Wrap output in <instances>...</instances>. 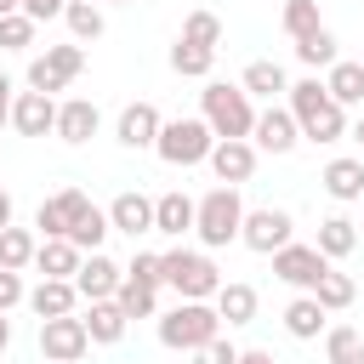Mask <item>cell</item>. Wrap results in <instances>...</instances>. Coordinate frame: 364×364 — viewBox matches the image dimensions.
I'll use <instances>...</instances> for the list:
<instances>
[{"label": "cell", "mask_w": 364, "mask_h": 364, "mask_svg": "<svg viewBox=\"0 0 364 364\" xmlns=\"http://www.w3.org/2000/svg\"><path fill=\"white\" fill-rule=\"evenodd\" d=\"M250 97H279V91H290V80H284V68L279 63H267V57H256L250 68H245V80H239Z\"/></svg>", "instance_id": "obj_32"}, {"label": "cell", "mask_w": 364, "mask_h": 364, "mask_svg": "<svg viewBox=\"0 0 364 364\" xmlns=\"http://www.w3.org/2000/svg\"><path fill=\"white\" fill-rule=\"evenodd\" d=\"M290 233H296L290 210H279V205H262V210H245L239 245H250L256 256H273V250H284V245H290Z\"/></svg>", "instance_id": "obj_9"}, {"label": "cell", "mask_w": 364, "mask_h": 364, "mask_svg": "<svg viewBox=\"0 0 364 364\" xmlns=\"http://www.w3.org/2000/svg\"><path fill=\"white\" fill-rule=\"evenodd\" d=\"M80 262H85V256H80L68 239H40V250H34V267H40L46 279H74Z\"/></svg>", "instance_id": "obj_21"}, {"label": "cell", "mask_w": 364, "mask_h": 364, "mask_svg": "<svg viewBox=\"0 0 364 364\" xmlns=\"http://www.w3.org/2000/svg\"><path fill=\"white\" fill-rule=\"evenodd\" d=\"M119 284H125V267H119V262H108L102 250H91V256L80 262V273H74V290H80L85 301H114V296H119Z\"/></svg>", "instance_id": "obj_12"}, {"label": "cell", "mask_w": 364, "mask_h": 364, "mask_svg": "<svg viewBox=\"0 0 364 364\" xmlns=\"http://www.w3.org/2000/svg\"><path fill=\"white\" fill-rule=\"evenodd\" d=\"M11 347V324H6V313H0V353Z\"/></svg>", "instance_id": "obj_47"}, {"label": "cell", "mask_w": 364, "mask_h": 364, "mask_svg": "<svg viewBox=\"0 0 364 364\" xmlns=\"http://www.w3.org/2000/svg\"><path fill=\"white\" fill-rule=\"evenodd\" d=\"M125 307L119 301H91V313H85V330H91V347H114L119 336H125Z\"/></svg>", "instance_id": "obj_22"}, {"label": "cell", "mask_w": 364, "mask_h": 364, "mask_svg": "<svg viewBox=\"0 0 364 364\" xmlns=\"http://www.w3.org/2000/svg\"><path fill=\"white\" fill-rule=\"evenodd\" d=\"M159 273H165V284H171V290H176L182 301H210V296H216V290L228 284V279L216 273V262H210L205 250H182V245L159 256Z\"/></svg>", "instance_id": "obj_4"}, {"label": "cell", "mask_w": 364, "mask_h": 364, "mask_svg": "<svg viewBox=\"0 0 364 364\" xmlns=\"http://www.w3.org/2000/svg\"><path fill=\"white\" fill-rule=\"evenodd\" d=\"M159 131H165V119H159V108H154V102H131V108L119 114V125H114L119 148H154V142H159Z\"/></svg>", "instance_id": "obj_14"}, {"label": "cell", "mask_w": 364, "mask_h": 364, "mask_svg": "<svg viewBox=\"0 0 364 364\" xmlns=\"http://www.w3.org/2000/svg\"><path fill=\"white\" fill-rule=\"evenodd\" d=\"M210 63H216V51H210V46H193V40H182V34H176V46H171V68H176L182 80H205V74H210Z\"/></svg>", "instance_id": "obj_28"}, {"label": "cell", "mask_w": 364, "mask_h": 364, "mask_svg": "<svg viewBox=\"0 0 364 364\" xmlns=\"http://www.w3.org/2000/svg\"><path fill=\"white\" fill-rule=\"evenodd\" d=\"M17 301H28V290H23V273H11V267H0V313H11Z\"/></svg>", "instance_id": "obj_41"}, {"label": "cell", "mask_w": 364, "mask_h": 364, "mask_svg": "<svg viewBox=\"0 0 364 364\" xmlns=\"http://www.w3.org/2000/svg\"><path fill=\"white\" fill-rule=\"evenodd\" d=\"M91 210V199L80 193V188H63V193H51L40 210H34V228L46 233V239H68L74 233V222Z\"/></svg>", "instance_id": "obj_11"}, {"label": "cell", "mask_w": 364, "mask_h": 364, "mask_svg": "<svg viewBox=\"0 0 364 364\" xmlns=\"http://www.w3.org/2000/svg\"><path fill=\"white\" fill-rule=\"evenodd\" d=\"M108 6H125V0H108Z\"/></svg>", "instance_id": "obj_50"}, {"label": "cell", "mask_w": 364, "mask_h": 364, "mask_svg": "<svg viewBox=\"0 0 364 364\" xmlns=\"http://www.w3.org/2000/svg\"><path fill=\"white\" fill-rule=\"evenodd\" d=\"M63 23H68V34H74V46H91V40H102V11H97L91 0H68V11H63Z\"/></svg>", "instance_id": "obj_31"}, {"label": "cell", "mask_w": 364, "mask_h": 364, "mask_svg": "<svg viewBox=\"0 0 364 364\" xmlns=\"http://www.w3.org/2000/svg\"><path fill=\"white\" fill-rule=\"evenodd\" d=\"M210 171H216V182H228V188L250 182V171H256V142H216V148H210Z\"/></svg>", "instance_id": "obj_18"}, {"label": "cell", "mask_w": 364, "mask_h": 364, "mask_svg": "<svg viewBox=\"0 0 364 364\" xmlns=\"http://www.w3.org/2000/svg\"><path fill=\"white\" fill-rule=\"evenodd\" d=\"M296 57H301L307 68H336V63H341V57H336V34H330V28L307 34V40L296 46Z\"/></svg>", "instance_id": "obj_37"}, {"label": "cell", "mask_w": 364, "mask_h": 364, "mask_svg": "<svg viewBox=\"0 0 364 364\" xmlns=\"http://www.w3.org/2000/svg\"><path fill=\"white\" fill-rule=\"evenodd\" d=\"M0 46H6V51H28V46H34V17H23V11L0 17Z\"/></svg>", "instance_id": "obj_39"}, {"label": "cell", "mask_w": 364, "mask_h": 364, "mask_svg": "<svg viewBox=\"0 0 364 364\" xmlns=\"http://www.w3.org/2000/svg\"><path fill=\"white\" fill-rule=\"evenodd\" d=\"M91 353V330L85 318H40V358L46 364H80Z\"/></svg>", "instance_id": "obj_7"}, {"label": "cell", "mask_w": 364, "mask_h": 364, "mask_svg": "<svg viewBox=\"0 0 364 364\" xmlns=\"http://www.w3.org/2000/svg\"><path fill=\"white\" fill-rule=\"evenodd\" d=\"M290 114H296V131L307 142H341L347 136V108L318 80H296L290 85Z\"/></svg>", "instance_id": "obj_2"}, {"label": "cell", "mask_w": 364, "mask_h": 364, "mask_svg": "<svg viewBox=\"0 0 364 364\" xmlns=\"http://www.w3.org/2000/svg\"><path fill=\"white\" fill-rule=\"evenodd\" d=\"M239 228H245V205H239V188H210L205 199H199V216H193V233H199V245H210V250H222V245H233L239 239Z\"/></svg>", "instance_id": "obj_5"}, {"label": "cell", "mask_w": 364, "mask_h": 364, "mask_svg": "<svg viewBox=\"0 0 364 364\" xmlns=\"http://www.w3.org/2000/svg\"><path fill=\"white\" fill-rule=\"evenodd\" d=\"M324 91L341 102V108H353V102H364V63H336L330 74H324Z\"/></svg>", "instance_id": "obj_27"}, {"label": "cell", "mask_w": 364, "mask_h": 364, "mask_svg": "<svg viewBox=\"0 0 364 364\" xmlns=\"http://www.w3.org/2000/svg\"><path fill=\"white\" fill-rule=\"evenodd\" d=\"M108 228H114V233H125V239L154 233V199H148V193H136V188H125V193L108 205Z\"/></svg>", "instance_id": "obj_13"}, {"label": "cell", "mask_w": 364, "mask_h": 364, "mask_svg": "<svg viewBox=\"0 0 364 364\" xmlns=\"http://www.w3.org/2000/svg\"><path fill=\"white\" fill-rule=\"evenodd\" d=\"M324 358L330 364H364V336L353 324H330L324 330Z\"/></svg>", "instance_id": "obj_30"}, {"label": "cell", "mask_w": 364, "mask_h": 364, "mask_svg": "<svg viewBox=\"0 0 364 364\" xmlns=\"http://www.w3.org/2000/svg\"><path fill=\"white\" fill-rule=\"evenodd\" d=\"M313 245H318V250H324L330 262H341V256H353V250H358V228H353L347 216H324V222H318V239H313Z\"/></svg>", "instance_id": "obj_24"}, {"label": "cell", "mask_w": 364, "mask_h": 364, "mask_svg": "<svg viewBox=\"0 0 364 364\" xmlns=\"http://www.w3.org/2000/svg\"><path fill=\"white\" fill-rule=\"evenodd\" d=\"M91 6H97V0H91Z\"/></svg>", "instance_id": "obj_52"}, {"label": "cell", "mask_w": 364, "mask_h": 364, "mask_svg": "<svg viewBox=\"0 0 364 364\" xmlns=\"http://www.w3.org/2000/svg\"><path fill=\"white\" fill-rule=\"evenodd\" d=\"M114 301L125 307V318H154V313H159V284H142V279H125Z\"/></svg>", "instance_id": "obj_33"}, {"label": "cell", "mask_w": 364, "mask_h": 364, "mask_svg": "<svg viewBox=\"0 0 364 364\" xmlns=\"http://www.w3.org/2000/svg\"><path fill=\"white\" fill-rule=\"evenodd\" d=\"M358 63H364V57H358Z\"/></svg>", "instance_id": "obj_51"}, {"label": "cell", "mask_w": 364, "mask_h": 364, "mask_svg": "<svg viewBox=\"0 0 364 364\" xmlns=\"http://www.w3.org/2000/svg\"><path fill=\"white\" fill-rule=\"evenodd\" d=\"M353 142H358V148H364V114H358V125H353Z\"/></svg>", "instance_id": "obj_49"}, {"label": "cell", "mask_w": 364, "mask_h": 364, "mask_svg": "<svg viewBox=\"0 0 364 364\" xmlns=\"http://www.w3.org/2000/svg\"><path fill=\"white\" fill-rule=\"evenodd\" d=\"M210 148H216V131L205 119H165V131L154 142V154L165 165H199V159H210Z\"/></svg>", "instance_id": "obj_6"}, {"label": "cell", "mask_w": 364, "mask_h": 364, "mask_svg": "<svg viewBox=\"0 0 364 364\" xmlns=\"http://www.w3.org/2000/svg\"><path fill=\"white\" fill-rule=\"evenodd\" d=\"M193 216H199V199H188L182 188L154 199V233H171V239H182V233H193Z\"/></svg>", "instance_id": "obj_19"}, {"label": "cell", "mask_w": 364, "mask_h": 364, "mask_svg": "<svg viewBox=\"0 0 364 364\" xmlns=\"http://www.w3.org/2000/svg\"><path fill=\"white\" fill-rule=\"evenodd\" d=\"M80 68H85V46H46V57H34L28 63V91H63L68 80H80Z\"/></svg>", "instance_id": "obj_8"}, {"label": "cell", "mask_w": 364, "mask_h": 364, "mask_svg": "<svg viewBox=\"0 0 364 364\" xmlns=\"http://www.w3.org/2000/svg\"><path fill=\"white\" fill-rule=\"evenodd\" d=\"M63 11H68V0H23V17H34V23L63 17Z\"/></svg>", "instance_id": "obj_43"}, {"label": "cell", "mask_w": 364, "mask_h": 364, "mask_svg": "<svg viewBox=\"0 0 364 364\" xmlns=\"http://www.w3.org/2000/svg\"><path fill=\"white\" fill-rule=\"evenodd\" d=\"M284 330H290L296 341H313V336H324L330 324H324V307H318L313 296H296V301L284 307Z\"/></svg>", "instance_id": "obj_25"}, {"label": "cell", "mask_w": 364, "mask_h": 364, "mask_svg": "<svg viewBox=\"0 0 364 364\" xmlns=\"http://www.w3.org/2000/svg\"><path fill=\"white\" fill-rule=\"evenodd\" d=\"M182 40H193V46H222V17L216 11H188V23H182Z\"/></svg>", "instance_id": "obj_38"}, {"label": "cell", "mask_w": 364, "mask_h": 364, "mask_svg": "<svg viewBox=\"0 0 364 364\" xmlns=\"http://www.w3.org/2000/svg\"><path fill=\"white\" fill-rule=\"evenodd\" d=\"M74 301H80L74 279H40V284L28 290V307H34L40 318H68V313H74Z\"/></svg>", "instance_id": "obj_20"}, {"label": "cell", "mask_w": 364, "mask_h": 364, "mask_svg": "<svg viewBox=\"0 0 364 364\" xmlns=\"http://www.w3.org/2000/svg\"><path fill=\"white\" fill-rule=\"evenodd\" d=\"M0 228H11V193L0 188Z\"/></svg>", "instance_id": "obj_46"}, {"label": "cell", "mask_w": 364, "mask_h": 364, "mask_svg": "<svg viewBox=\"0 0 364 364\" xmlns=\"http://www.w3.org/2000/svg\"><path fill=\"white\" fill-rule=\"evenodd\" d=\"M256 148H267V154H290L296 142H301V131H296V114L290 108H267V114H256Z\"/></svg>", "instance_id": "obj_17"}, {"label": "cell", "mask_w": 364, "mask_h": 364, "mask_svg": "<svg viewBox=\"0 0 364 364\" xmlns=\"http://www.w3.org/2000/svg\"><path fill=\"white\" fill-rule=\"evenodd\" d=\"M193 364H239V347H233L228 336H216L210 347H199V353H193Z\"/></svg>", "instance_id": "obj_42"}, {"label": "cell", "mask_w": 364, "mask_h": 364, "mask_svg": "<svg viewBox=\"0 0 364 364\" xmlns=\"http://www.w3.org/2000/svg\"><path fill=\"white\" fill-rule=\"evenodd\" d=\"M318 182L330 199H364V159H330Z\"/></svg>", "instance_id": "obj_23"}, {"label": "cell", "mask_w": 364, "mask_h": 364, "mask_svg": "<svg viewBox=\"0 0 364 364\" xmlns=\"http://www.w3.org/2000/svg\"><path fill=\"white\" fill-rule=\"evenodd\" d=\"M11 102H17V97H11V80H6V74H0V125H6V119H11Z\"/></svg>", "instance_id": "obj_44"}, {"label": "cell", "mask_w": 364, "mask_h": 364, "mask_svg": "<svg viewBox=\"0 0 364 364\" xmlns=\"http://www.w3.org/2000/svg\"><path fill=\"white\" fill-rule=\"evenodd\" d=\"M11 11H23V0H0V17H11Z\"/></svg>", "instance_id": "obj_48"}, {"label": "cell", "mask_w": 364, "mask_h": 364, "mask_svg": "<svg viewBox=\"0 0 364 364\" xmlns=\"http://www.w3.org/2000/svg\"><path fill=\"white\" fill-rule=\"evenodd\" d=\"M353 296H358V284H353L347 273H336V267H330V273L318 279V290H313V301H318L324 313H341V307H353Z\"/></svg>", "instance_id": "obj_34"}, {"label": "cell", "mask_w": 364, "mask_h": 364, "mask_svg": "<svg viewBox=\"0 0 364 364\" xmlns=\"http://www.w3.org/2000/svg\"><path fill=\"white\" fill-rule=\"evenodd\" d=\"M34 233L28 228H0V267H11V273H23V267H34Z\"/></svg>", "instance_id": "obj_29"}, {"label": "cell", "mask_w": 364, "mask_h": 364, "mask_svg": "<svg viewBox=\"0 0 364 364\" xmlns=\"http://www.w3.org/2000/svg\"><path fill=\"white\" fill-rule=\"evenodd\" d=\"M210 301H216V313H222L228 324H250V318H256V290H250V284H239V279H233V284H222Z\"/></svg>", "instance_id": "obj_26"}, {"label": "cell", "mask_w": 364, "mask_h": 364, "mask_svg": "<svg viewBox=\"0 0 364 364\" xmlns=\"http://www.w3.org/2000/svg\"><path fill=\"white\" fill-rule=\"evenodd\" d=\"M222 336V313L210 307V301H176L165 318H159V341L171 347V353H199V347H210Z\"/></svg>", "instance_id": "obj_3"}, {"label": "cell", "mask_w": 364, "mask_h": 364, "mask_svg": "<svg viewBox=\"0 0 364 364\" xmlns=\"http://www.w3.org/2000/svg\"><path fill=\"white\" fill-rule=\"evenodd\" d=\"M324 23H318V0H284V34L301 46L307 34H318Z\"/></svg>", "instance_id": "obj_35"}, {"label": "cell", "mask_w": 364, "mask_h": 364, "mask_svg": "<svg viewBox=\"0 0 364 364\" xmlns=\"http://www.w3.org/2000/svg\"><path fill=\"white\" fill-rule=\"evenodd\" d=\"M199 119L216 131V142H250V131H256L250 91H245V85H222V80H210V85L199 91Z\"/></svg>", "instance_id": "obj_1"}, {"label": "cell", "mask_w": 364, "mask_h": 364, "mask_svg": "<svg viewBox=\"0 0 364 364\" xmlns=\"http://www.w3.org/2000/svg\"><path fill=\"white\" fill-rule=\"evenodd\" d=\"M273 273H279L284 284H296V290H307V296H313V290H318V279L330 273V256H324L318 245H296V239H290L284 250H273Z\"/></svg>", "instance_id": "obj_10"}, {"label": "cell", "mask_w": 364, "mask_h": 364, "mask_svg": "<svg viewBox=\"0 0 364 364\" xmlns=\"http://www.w3.org/2000/svg\"><path fill=\"white\" fill-rule=\"evenodd\" d=\"M125 279H142V284H165V273H159V256H154V250H136V256H131V267H125Z\"/></svg>", "instance_id": "obj_40"}, {"label": "cell", "mask_w": 364, "mask_h": 364, "mask_svg": "<svg viewBox=\"0 0 364 364\" xmlns=\"http://www.w3.org/2000/svg\"><path fill=\"white\" fill-rule=\"evenodd\" d=\"M108 233H114V228H108V210H97V205H91V210H85V216L74 222L68 245H74V250H97V245H102Z\"/></svg>", "instance_id": "obj_36"}, {"label": "cell", "mask_w": 364, "mask_h": 364, "mask_svg": "<svg viewBox=\"0 0 364 364\" xmlns=\"http://www.w3.org/2000/svg\"><path fill=\"white\" fill-rule=\"evenodd\" d=\"M11 125H17L23 136H46V131H57V102H51L46 91H17Z\"/></svg>", "instance_id": "obj_15"}, {"label": "cell", "mask_w": 364, "mask_h": 364, "mask_svg": "<svg viewBox=\"0 0 364 364\" xmlns=\"http://www.w3.org/2000/svg\"><path fill=\"white\" fill-rule=\"evenodd\" d=\"M239 364H273V353H262V347H250V353H239Z\"/></svg>", "instance_id": "obj_45"}, {"label": "cell", "mask_w": 364, "mask_h": 364, "mask_svg": "<svg viewBox=\"0 0 364 364\" xmlns=\"http://www.w3.org/2000/svg\"><path fill=\"white\" fill-rule=\"evenodd\" d=\"M97 125H102V114H97V102L91 97H68V102H57V136L63 142H91L97 136Z\"/></svg>", "instance_id": "obj_16"}]
</instances>
